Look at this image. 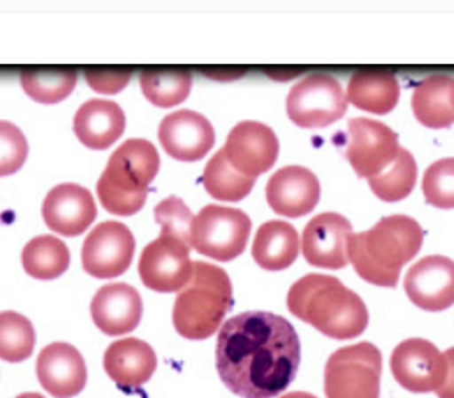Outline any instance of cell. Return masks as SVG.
Masks as SVG:
<instances>
[{
	"mask_svg": "<svg viewBox=\"0 0 454 398\" xmlns=\"http://www.w3.org/2000/svg\"><path fill=\"white\" fill-rule=\"evenodd\" d=\"M422 192L429 204L454 208V158H442L426 169Z\"/></svg>",
	"mask_w": 454,
	"mask_h": 398,
	"instance_id": "cell-32",
	"label": "cell"
},
{
	"mask_svg": "<svg viewBox=\"0 0 454 398\" xmlns=\"http://www.w3.org/2000/svg\"><path fill=\"white\" fill-rule=\"evenodd\" d=\"M321 195L317 176L301 165H287L273 172L266 183V199L273 211L284 217L310 213Z\"/></svg>",
	"mask_w": 454,
	"mask_h": 398,
	"instance_id": "cell-19",
	"label": "cell"
},
{
	"mask_svg": "<svg viewBox=\"0 0 454 398\" xmlns=\"http://www.w3.org/2000/svg\"><path fill=\"white\" fill-rule=\"evenodd\" d=\"M144 96L156 107L168 108L186 100L192 89V75L174 69H154L140 75Z\"/></svg>",
	"mask_w": 454,
	"mask_h": 398,
	"instance_id": "cell-29",
	"label": "cell"
},
{
	"mask_svg": "<svg viewBox=\"0 0 454 398\" xmlns=\"http://www.w3.org/2000/svg\"><path fill=\"white\" fill-rule=\"evenodd\" d=\"M23 91L37 103H59L66 100L74 85L76 73L73 69H30L20 76Z\"/></svg>",
	"mask_w": 454,
	"mask_h": 398,
	"instance_id": "cell-30",
	"label": "cell"
},
{
	"mask_svg": "<svg viewBox=\"0 0 454 398\" xmlns=\"http://www.w3.org/2000/svg\"><path fill=\"white\" fill-rule=\"evenodd\" d=\"M381 354L367 341L335 350L325 366L326 398H378Z\"/></svg>",
	"mask_w": 454,
	"mask_h": 398,
	"instance_id": "cell-6",
	"label": "cell"
},
{
	"mask_svg": "<svg viewBox=\"0 0 454 398\" xmlns=\"http://www.w3.org/2000/svg\"><path fill=\"white\" fill-rule=\"evenodd\" d=\"M21 263L28 275L50 281L67 270L71 254L60 238L53 235H39L25 243L21 251Z\"/></svg>",
	"mask_w": 454,
	"mask_h": 398,
	"instance_id": "cell-26",
	"label": "cell"
},
{
	"mask_svg": "<svg viewBox=\"0 0 454 398\" xmlns=\"http://www.w3.org/2000/svg\"><path fill=\"white\" fill-rule=\"evenodd\" d=\"M232 304V284L225 270L206 261H193L192 277L179 290L172 320L186 339L213 336Z\"/></svg>",
	"mask_w": 454,
	"mask_h": 398,
	"instance_id": "cell-5",
	"label": "cell"
},
{
	"mask_svg": "<svg viewBox=\"0 0 454 398\" xmlns=\"http://www.w3.org/2000/svg\"><path fill=\"white\" fill-rule=\"evenodd\" d=\"M28 156V142L23 131L9 123L0 121V176L20 171Z\"/></svg>",
	"mask_w": 454,
	"mask_h": 398,
	"instance_id": "cell-34",
	"label": "cell"
},
{
	"mask_svg": "<svg viewBox=\"0 0 454 398\" xmlns=\"http://www.w3.org/2000/svg\"><path fill=\"white\" fill-rule=\"evenodd\" d=\"M193 215L183 199L170 195L154 206V220L160 224V235L177 238L190 245Z\"/></svg>",
	"mask_w": 454,
	"mask_h": 398,
	"instance_id": "cell-33",
	"label": "cell"
},
{
	"mask_svg": "<svg viewBox=\"0 0 454 398\" xmlns=\"http://www.w3.org/2000/svg\"><path fill=\"white\" fill-rule=\"evenodd\" d=\"M41 386L55 398H73L87 384V366L82 354L69 343L46 345L35 362Z\"/></svg>",
	"mask_w": 454,
	"mask_h": 398,
	"instance_id": "cell-18",
	"label": "cell"
},
{
	"mask_svg": "<svg viewBox=\"0 0 454 398\" xmlns=\"http://www.w3.org/2000/svg\"><path fill=\"white\" fill-rule=\"evenodd\" d=\"M85 80L89 85L103 94H115L124 89L129 80V73H114V71H87Z\"/></svg>",
	"mask_w": 454,
	"mask_h": 398,
	"instance_id": "cell-35",
	"label": "cell"
},
{
	"mask_svg": "<svg viewBox=\"0 0 454 398\" xmlns=\"http://www.w3.org/2000/svg\"><path fill=\"white\" fill-rule=\"evenodd\" d=\"M14 398H44V396L39 394V393H21V394H18Z\"/></svg>",
	"mask_w": 454,
	"mask_h": 398,
	"instance_id": "cell-38",
	"label": "cell"
},
{
	"mask_svg": "<svg viewBox=\"0 0 454 398\" xmlns=\"http://www.w3.org/2000/svg\"><path fill=\"white\" fill-rule=\"evenodd\" d=\"M408 298L426 311H443L454 304V261L447 256H426L404 275Z\"/></svg>",
	"mask_w": 454,
	"mask_h": 398,
	"instance_id": "cell-15",
	"label": "cell"
},
{
	"mask_svg": "<svg viewBox=\"0 0 454 398\" xmlns=\"http://www.w3.org/2000/svg\"><path fill=\"white\" fill-rule=\"evenodd\" d=\"M394 378L411 393L436 391L445 378L443 354L427 339L401 341L390 355Z\"/></svg>",
	"mask_w": 454,
	"mask_h": 398,
	"instance_id": "cell-12",
	"label": "cell"
},
{
	"mask_svg": "<svg viewBox=\"0 0 454 398\" xmlns=\"http://www.w3.org/2000/svg\"><path fill=\"white\" fill-rule=\"evenodd\" d=\"M135 238L128 226L105 220L92 227L82 245V267L98 279H110L124 274L133 259Z\"/></svg>",
	"mask_w": 454,
	"mask_h": 398,
	"instance_id": "cell-9",
	"label": "cell"
},
{
	"mask_svg": "<svg viewBox=\"0 0 454 398\" xmlns=\"http://www.w3.org/2000/svg\"><path fill=\"white\" fill-rule=\"evenodd\" d=\"M298 243V233L289 222L268 220L255 233L252 256L261 268L278 272L296 259Z\"/></svg>",
	"mask_w": 454,
	"mask_h": 398,
	"instance_id": "cell-24",
	"label": "cell"
},
{
	"mask_svg": "<svg viewBox=\"0 0 454 398\" xmlns=\"http://www.w3.org/2000/svg\"><path fill=\"white\" fill-rule=\"evenodd\" d=\"M301 348L280 314L245 311L229 318L216 339V370L241 398H275L296 377Z\"/></svg>",
	"mask_w": 454,
	"mask_h": 398,
	"instance_id": "cell-1",
	"label": "cell"
},
{
	"mask_svg": "<svg viewBox=\"0 0 454 398\" xmlns=\"http://www.w3.org/2000/svg\"><path fill=\"white\" fill-rule=\"evenodd\" d=\"M158 364L153 346L138 338H122L108 345L103 366L114 384L126 391L140 389L154 373Z\"/></svg>",
	"mask_w": 454,
	"mask_h": 398,
	"instance_id": "cell-21",
	"label": "cell"
},
{
	"mask_svg": "<svg viewBox=\"0 0 454 398\" xmlns=\"http://www.w3.org/2000/svg\"><path fill=\"white\" fill-rule=\"evenodd\" d=\"M255 179L239 174L218 149L202 172V185L206 192L220 201H241L252 190Z\"/></svg>",
	"mask_w": 454,
	"mask_h": 398,
	"instance_id": "cell-27",
	"label": "cell"
},
{
	"mask_svg": "<svg viewBox=\"0 0 454 398\" xmlns=\"http://www.w3.org/2000/svg\"><path fill=\"white\" fill-rule=\"evenodd\" d=\"M126 117L112 100H89L80 105L73 119L78 140L90 149L110 147L124 131Z\"/></svg>",
	"mask_w": 454,
	"mask_h": 398,
	"instance_id": "cell-22",
	"label": "cell"
},
{
	"mask_svg": "<svg viewBox=\"0 0 454 398\" xmlns=\"http://www.w3.org/2000/svg\"><path fill=\"white\" fill-rule=\"evenodd\" d=\"M289 311L328 338L351 339L360 336L369 313L364 300L337 277L309 274L287 291Z\"/></svg>",
	"mask_w": 454,
	"mask_h": 398,
	"instance_id": "cell-3",
	"label": "cell"
},
{
	"mask_svg": "<svg viewBox=\"0 0 454 398\" xmlns=\"http://www.w3.org/2000/svg\"><path fill=\"white\" fill-rule=\"evenodd\" d=\"M250 227L252 222L245 211L207 204L193 219L190 247L216 261H231L245 251Z\"/></svg>",
	"mask_w": 454,
	"mask_h": 398,
	"instance_id": "cell-7",
	"label": "cell"
},
{
	"mask_svg": "<svg viewBox=\"0 0 454 398\" xmlns=\"http://www.w3.org/2000/svg\"><path fill=\"white\" fill-rule=\"evenodd\" d=\"M140 293L126 283L101 286L90 302V316L96 327L108 336H121L138 327L142 320Z\"/></svg>",
	"mask_w": 454,
	"mask_h": 398,
	"instance_id": "cell-20",
	"label": "cell"
},
{
	"mask_svg": "<svg viewBox=\"0 0 454 398\" xmlns=\"http://www.w3.org/2000/svg\"><path fill=\"white\" fill-rule=\"evenodd\" d=\"M346 100L372 114H388L399 100V84L390 73H355L348 82Z\"/></svg>",
	"mask_w": 454,
	"mask_h": 398,
	"instance_id": "cell-25",
	"label": "cell"
},
{
	"mask_svg": "<svg viewBox=\"0 0 454 398\" xmlns=\"http://www.w3.org/2000/svg\"><path fill=\"white\" fill-rule=\"evenodd\" d=\"M192 268L190 245L167 235L149 242L138 258L142 283L149 290L161 293L183 290L192 277Z\"/></svg>",
	"mask_w": 454,
	"mask_h": 398,
	"instance_id": "cell-10",
	"label": "cell"
},
{
	"mask_svg": "<svg viewBox=\"0 0 454 398\" xmlns=\"http://www.w3.org/2000/svg\"><path fill=\"white\" fill-rule=\"evenodd\" d=\"M160 169V155L145 139H128L108 158L96 190L101 206L114 215L137 213L145 199L149 183Z\"/></svg>",
	"mask_w": 454,
	"mask_h": 398,
	"instance_id": "cell-4",
	"label": "cell"
},
{
	"mask_svg": "<svg viewBox=\"0 0 454 398\" xmlns=\"http://www.w3.org/2000/svg\"><path fill=\"white\" fill-rule=\"evenodd\" d=\"M35 330L32 322L16 313H0V359L7 362H21L34 352Z\"/></svg>",
	"mask_w": 454,
	"mask_h": 398,
	"instance_id": "cell-31",
	"label": "cell"
},
{
	"mask_svg": "<svg viewBox=\"0 0 454 398\" xmlns=\"http://www.w3.org/2000/svg\"><path fill=\"white\" fill-rule=\"evenodd\" d=\"M351 224L346 217L325 211L309 220L301 235L305 259L319 268H342L348 265V240Z\"/></svg>",
	"mask_w": 454,
	"mask_h": 398,
	"instance_id": "cell-14",
	"label": "cell"
},
{
	"mask_svg": "<svg viewBox=\"0 0 454 398\" xmlns=\"http://www.w3.org/2000/svg\"><path fill=\"white\" fill-rule=\"evenodd\" d=\"M417 181V163L411 153L404 147H399L394 162L381 171L380 174L369 178L371 190L387 203L404 199L415 187Z\"/></svg>",
	"mask_w": 454,
	"mask_h": 398,
	"instance_id": "cell-28",
	"label": "cell"
},
{
	"mask_svg": "<svg viewBox=\"0 0 454 398\" xmlns=\"http://www.w3.org/2000/svg\"><path fill=\"white\" fill-rule=\"evenodd\" d=\"M280 398H317V396H314L310 393H305V391H293V393H287V394H284Z\"/></svg>",
	"mask_w": 454,
	"mask_h": 398,
	"instance_id": "cell-37",
	"label": "cell"
},
{
	"mask_svg": "<svg viewBox=\"0 0 454 398\" xmlns=\"http://www.w3.org/2000/svg\"><path fill=\"white\" fill-rule=\"evenodd\" d=\"M348 162L360 178H372L385 171L399 153L397 135L383 123L369 117H353L348 123Z\"/></svg>",
	"mask_w": 454,
	"mask_h": 398,
	"instance_id": "cell-11",
	"label": "cell"
},
{
	"mask_svg": "<svg viewBox=\"0 0 454 398\" xmlns=\"http://www.w3.org/2000/svg\"><path fill=\"white\" fill-rule=\"evenodd\" d=\"M417 121L427 128H447L454 123V76L431 75L420 80L411 94Z\"/></svg>",
	"mask_w": 454,
	"mask_h": 398,
	"instance_id": "cell-23",
	"label": "cell"
},
{
	"mask_svg": "<svg viewBox=\"0 0 454 398\" xmlns=\"http://www.w3.org/2000/svg\"><path fill=\"white\" fill-rule=\"evenodd\" d=\"M158 139L172 158L197 162L213 147L215 130L202 114L183 108L161 119Z\"/></svg>",
	"mask_w": 454,
	"mask_h": 398,
	"instance_id": "cell-16",
	"label": "cell"
},
{
	"mask_svg": "<svg viewBox=\"0 0 454 398\" xmlns=\"http://www.w3.org/2000/svg\"><path fill=\"white\" fill-rule=\"evenodd\" d=\"M222 151L239 174L255 179L273 167L278 156V139L268 124L241 121L229 131Z\"/></svg>",
	"mask_w": 454,
	"mask_h": 398,
	"instance_id": "cell-13",
	"label": "cell"
},
{
	"mask_svg": "<svg viewBox=\"0 0 454 398\" xmlns=\"http://www.w3.org/2000/svg\"><path fill=\"white\" fill-rule=\"evenodd\" d=\"M422 240L424 233L415 219L388 215L371 229L349 235L348 261L364 281L394 288L403 265L419 254Z\"/></svg>",
	"mask_w": 454,
	"mask_h": 398,
	"instance_id": "cell-2",
	"label": "cell"
},
{
	"mask_svg": "<svg viewBox=\"0 0 454 398\" xmlns=\"http://www.w3.org/2000/svg\"><path fill=\"white\" fill-rule=\"evenodd\" d=\"M445 359V378L443 384L436 389L438 398H454V346L443 352Z\"/></svg>",
	"mask_w": 454,
	"mask_h": 398,
	"instance_id": "cell-36",
	"label": "cell"
},
{
	"mask_svg": "<svg viewBox=\"0 0 454 398\" xmlns=\"http://www.w3.org/2000/svg\"><path fill=\"white\" fill-rule=\"evenodd\" d=\"M348 100L337 78L314 73L294 84L287 94V115L300 128H325L339 121Z\"/></svg>",
	"mask_w": 454,
	"mask_h": 398,
	"instance_id": "cell-8",
	"label": "cell"
},
{
	"mask_svg": "<svg viewBox=\"0 0 454 398\" xmlns=\"http://www.w3.org/2000/svg\"><path fill=\"white\" fill-rule=\"evenodd\" d=\"M98 206L92 194L76 183L53 187L43 201L44 224L64 236L82 235L96 219Z\"/></svg>",
	"mask_w": 454,
	"mask_h": 398,
	"instance_id": "cell-17",
	"label": "cell"
}]
</instances>
